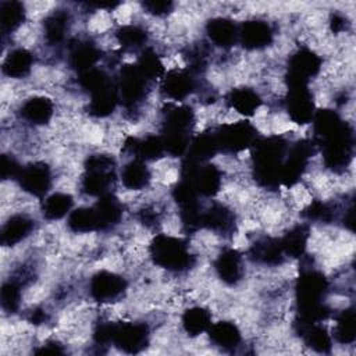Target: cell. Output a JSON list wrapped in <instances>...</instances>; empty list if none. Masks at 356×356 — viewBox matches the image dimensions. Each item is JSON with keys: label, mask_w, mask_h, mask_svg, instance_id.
<instances>
[{"label": "cell", "mask_w": 356, "mask_h": 356, "mask_svg": "<svg viewBox=\"0 0 356 356\" xmlns=\"http://www.w3.org/2000/svg\"><path fill=\"white\" fill-rule=\"evenodd\" d=\"M143 8L147 10V13H152L153 15H164L168 14L172 8V3L170 1H146L143 3Z\"/></svg>", "instance_id": "44dd1931"}, {"label": "cell", "mask_w": 356, "mask_h": 356, "mask_svg": "<svg viewBox=\"0 0 356 356\" xmlns=\"http://www.w3.org/2000/svg\"><path fill=\"white\" fill-rule=\"evenodd\" d=\"M32 64H33L32 53L24 47H17L10 50L8 54L4 56L1 71L8 78L21 79L31 72Z\"/></svg>", "instance_id": "8992f818"}, {"label": "cell", "mask_w": 356, "mask_h": 356, "mask_svg": "<svg viewBox=\"0 0 356 356\" xmlns=\"http://www.w3.org/2000/svg\"><path fill=\"white\" fill-rule=\"evenodd\" d=\"M74 199L70 193L56 192L46 196L42 202V213L47 220H60L71 213Z\"/></svg>", "instance_id": "7c38bea8"}, {"label": "cell", "mask_w": 356, "mask_h": 356, "mask_svg": "<svg viewBox=\"0 0 356 356\" xmlns=\"http://www.w3.org/2000/svg\"><path fill=\"white\" fill-rule=\"evenodd\" d=\"M228 103H229L231 108L235 110L236 113H239L245 117H250L259 110L261 102L256 92H253L252 89H248V88H241V89H235L229 93Z\"/></svg>", "instance_id": "4fadbf2b"}, {"label": "cell", "mask_w": 356, "mask_h": 356, "mask_svg": "<svg viewBox=\"0 0 356 356\" xmlns=\"http://www.w3.org/2000/svg\"><path fill=\"white\" fill-rule=\"evenodd\" d=\"M238 38L248 49H263L273 39V31L264 21H246L238 29Z\"/></svg>", "instance_id": "5b68a950"}, {"label": "cell", "mask_w": 356, "mask_h": 356, "mask_svg": "<svg viewBox=\"0 0 356 356\" xmlns=\"http://www.w3.org/2000/svg\"><path fill=\"white\" fill-rule=\"evenodd\" d=\"M207 35L220 47H229L238 39V28L228 18H214L207 24Z\"/></svg>", "instance_id": "9c48e42d"}, {"label": "cell", "mask_w": 356, "mask_h": 356, "mask_svg": "<svg viewBox=\"0 0 356 356\" xmlns=\"http://www.w3.org/2000/svg\"><path fill=\"white\" fill-rule=\"evenodd\" d=\"M125 280L111 271L102 270L90 280V295L97 302H113L125 291Z\"/></svg>", "instance_id": "3957f363"}, {"label": "cell", "mask_w": 356, "mask_h": 356, "mask_svg": "<svg viewBox=\"0 0 356 356\" xmlns=\"http://www.w3.org/2000/svg\"><path fill=\"white\" fill-rule=\"evenodd\" d=\"M21 165L8 154L1 156V178L3 179H17Z\"/></svg>", "instance_id": "ffe728a7"}, {"label": "cell", "mask_w": 356, "mask_h": 356, "mask_svg": "<svg viewBox=\"0 0 356 356\" xmlns=\"http://www.w3.org/2000/svg\"><path fill=\"white\" fill-rule=\"evenodd\" d=\"M209 332H210L211 341L216 345H220L224 348L236 346L241 341V332L234 323L220 321L214 325H210Z\"/></svg>", "instance_id": "e0dca14e"}, {"label": "cell", "mask_w": 356, "mask_h": 356, "mask_svg": "<svg viewBox=\"0 0 356 356\" xmlns=\"http://www.w3.org/2000/svg\"><path fill=\"white\" fill-rule=\"evenodd\" d=\"M25 19V8L19 1L0 3V29L3 36L14 32Z\"/></svg>", "instance_id": "5bb4252c"}, {"label": "cell", "mask_w": 356, "mask_h": 356, "mask_svg": "<svg viewBox=\"0 0 356 356\" xmlns=\"http://www.w3.org/2000/svg\"><path fill=\"white\" fill-rule=\"evenodd\" d=\"M195 86L193 78L189 72L185 71H171L164 76V92L167 96L172 97L174 100H181L186 97Z\"/></svg>", "instance_id": "30bf717a"}, {"label": "cell", "mask_w": 356, "mask_h": 356, "mask_svg": "<svg viewBox=\"0 0 356 356\" xmlns=\"http://www.w3.org/2000/svg\"><path fill=\"white\" fill-rule=\"evenodd\" d=\"M117 39L124 47L136 49L146 42V32L135 25H125L117 31Z\"/></svg>", "instance_id": "d6986e66"}, {"label": "cell", "mask_w": 356, "mask_h": 356, "mask_svg": "<svg viewBox=\"0 0 356 356\" xmlns=\"http://www.w3.org/2000/svg\"><path fill=\"white\" fill-rule=\"evenodd\" d=\"M216 271L227 284H236L242 278V259L235 250L222 252L216 260Z\"/></svg>", "instance_id": "ba28073f"}, {"label": "cell", "mask_w": 356, "mask_h": 356, "mask_svg": "<svg viewBox=\"0 0 356 356\" xmlns=\"http://www.w3.org/2000/svg\"><path fill=\"white\" fill-rule=\"evenodd\" d=\"M150 253L156 264L171 271H182L191 266V253L186 245L171 235L156 236Z\"/></svg>", "instance_id": "6da1fadb"}, {"label": "cell", "mask_w": 356, "mask_h": 356, "mask_svg": "<svg viewBox=\"0 0 356 356\" xmlns=\"http://www.w3.org/2000/svg\"><path fill=\"white\" fill-rule=\"evenodd\" d=\"M17 181L22 191L32 196H44L51 185V174L43 163H33L21 168Z\"/></svg>", "instance_id": "7a4b0ae2"}, {"label": "cell", "mask_w": 356, "mask_h": 356, "mask_svg": "<svg viewBox=\"0 0 356 356\" xmlns=\"http://www.w3.org/2000/svg\"><path fill=\"white\" fill-rule=\"evenodd\" d=\"M121 181L128 189L139 191L147 186L150 172L142 160L134 159L121 170Z\"/></svg>", "instance_id": "8fae6325"}, {"label": "cell", "mask_w": 356, "mask_h": 356, "mask_svg": "<svg viewBox=\"0 0 356 356\" xmlns=\"http://www.w3.org/2000/svg\"><path fill=\"white\" fill-rule=\"evenodd\" d=\"M68 14L64 10H58L50 14L43 24L46 39L53 44L60 43L68 31Z\"/></svg>", "instance_id": "2e32d148"}, {"label": "cell", "mask_w": 356, "mask_h": 356, "mask_svg": "<svg viewBox=\"0 0 356 356\" xmlns=\"http://www.w3.org/2000/svg\"><path fill=\"white\" fill-rule=\"evenodd\" d=\"M53 102L44 96H35L22 103L19 114L22 120L33 125H44L53 117Z\"/></svg>", "instance_id": "52a82bcc"}, {"label": "cell", "mask_w": 356, "mask_h": 356, "mask_svg": "<svg viewBox=\"0 0 356 356\" xmlns=\"http://www.w3.org/2000/svg\"><path fill=\"white\" fill-rule=\"evenodd\" d=\"M35 221L26 214L11 216L1 227L0 241L3 246H15L33 231Z\"/></svg>", "instance_id": "277c9868"}, {"label": "cell", "mask_w": 356, "mask_h": 356, "mask_svg": "<svg viewBox=\"0 0 356 356\" xmlns=\"http://www.w3.org/2000/svg\"><path fill=\"white\" fill-rule=\"evenodd\" d=\"M182 325L189 335H200L211 325V316L203 307H191L184 313Z\"/></svg>", "instance_id": "9a60e30c"}, {"label": "cell", "mask_w": 356, "mask_h": 356, "mask_svg": "<svg viewBox=\"0 0 356 356\" xmlns=\"http://www.w3.org/2000/svg\"><path fill=\"white\" fill-rule=\"evenodd\" d=\"M1 307L4 312H17L21 303V286L17 281H6L0 292Z\"/></svg>", "instance_id": "ac0fdd59"}]
</instances>
